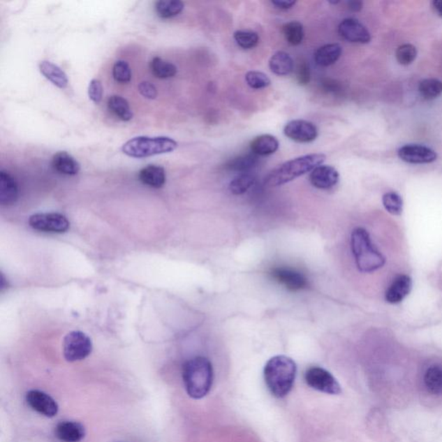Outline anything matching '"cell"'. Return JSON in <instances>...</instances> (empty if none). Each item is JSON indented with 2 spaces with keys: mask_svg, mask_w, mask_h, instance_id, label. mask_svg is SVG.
<instances>
[{
  "mask_svg": "<svg viewBox=\"0 0 442 442\" xmlns=\"http://www.w3.org/2000/svg\"><path fill=\"white\" fill-rule=\"evenodd\" d=\"M186 392L193 399H202L213 385V365L205 357L197 356L186 361L182 369Z\"/></svg>",
  "mask_w": 442,
  "mask_h": 442,
  "instance_id": "7a4b0ae2",
  "label": "cell"
},
{
  "mask_svg": "<svg viewBox=\"0 0 442 442\" xmlns=\"http://www.w3.org/2000/svg\"><path fill=\"white\" fill-rule=\"evenodd\" d=\"M40 72L47 80L54 84V86L64 89L68 87V79L67 75L57 65L50 63V61H43L39 65Z\"/></svg>",
  "mask_w": 442,
  "mask_h": 442,
  "instance_id": "7402d4cb",
  "label": "cell"
},
{
  "mask_svg": "<svg viewBox=\"0 0 442 442\" xmlns=\"http://www.w3.org/2000/svg\"><path fill=\"white\" fill-rule=\"evenodd\" d=\"M177 148V142L169 137L140 136L131 138L122 146L124 154L133 159L166 154Z\"/></svg>",
  "mask_w": 442,
  "mask_h": 442,
  "instance_id": "5b68a950",
  "label": "cell"
},
{
  "mask_svg": "<svg viewBox=\"0 0 442 442\" xmlns=\"http://www.w3.org/2000/svg\"><path fill=\"white\" fill-rule=\"evenodd\" d=\"M423 385L427 392L433 396L442 395V367L440 364L431 365L423 375Z\"/></svg>",
  "mask_w": 442,
  "mask_h": 442,
  "instance_id": "ffe728a7",
  "label": "cell"
},
{
  "mask_svg": "<svg viewBox=\"0 0 442 442\" xmlns=\"http://www.w3.org/2000/svg\"><path fill=\"white\" fill-rule=\"evenodd\" d=\"M248 86L253 89H265L270 85V79L264 73L250 71L246 75Z\"/></svg>",
  "mask_w": 442,
  "mask_h": 442,
  "instance_id": "d590c367",
  "label": "cell"
},
{
  "mask_svg": "<svg viewBox=\"0 0 442 442\" xmlns=\"http://www.w3.org/2000/svg\"><path fill=\"white\" fill-rule=\"evenodd\" d=\"M250 147L253 154L269 156L274 154L279 148V142L276 137L270 134L260 135L251 142Z\"/></svg>",
  "mask_w": 442,
  "mask_h": 442,
  "instance_id": "44dd1931",
  "label": "cell"
},
{
  "mask_svg": "<svg viewBox=\"0 0 442 442\" xmlns=\"http://www.w3.org/2000/svg\"><path fill=\"white\" fill-rule=\"evenodd\" d=\"M89 95L91 101L95 104H98L103 96V87H102L100 80L94 79L91 80L89 87Z\"/></svg>",
  "mask_w": 442,
  "mask_h": 442,
  "instance_id": "8d00e7d4",
  "label": "cell"
},
{
  "mask_svg": "<svg viewBox=\"0 0 442 442\" xmlns=\"http://www.w3.org/2000/svg\"><path fill=\"white\" fill-rule=\"evenodd\" d=\"M113 78L119 83H128L131 80V69L130 65L125 61H117L112 68Z\"/></svg>",
  "mask_w": 442,
  "mask_h": 442,
  "instance_id": "836d02e7",
  "label": "cell"
},
{
  "mask_svg": "<svg viewBox=\"0 0 442 442\" xmlns=\"http://www.w3.org/2000/svg\"><path fill=\"white\" fill-rule=\"evenodd\" d=\"M383 204L385 209L393 215H400L403 212V199L395 192L385 193L383 196Z\"/></svg>",
  "mask_w": 442,
  "mask_h": 442,
  "instance_id": "d6a6232c",
  "label": "cell"
},
{
  "mask_svg": "<svg viewBox=\"0 0 442 442\" xmlns=\"http://www.w3.org/2000/svg\"><path fill=\"white\" fill-rule=\"evenodd\" d=\"M297 367L290 357L277 355L266 363L265 381L270 393L277 398H283L293 388Z\"/></svg>",
  "mask_w": 442,
  "mask_h": 442,
  "instance_id": "6da1fadb",
  "label": "cell"
},
{
  "mask_svg": "<svg viewBox=\"0 0 442 442\" xmlns=\"http://www.w3.org/2000/svg\"><path fill=\"white\" fill-rule=\"evenodd\" d=\"M342 54V47L339 43H330L319 47L315 54L316 63L321 67L334 64Z\"/></svg>",
  "mask_w": 442,
  "mask_h": 442,
  "instance_id": "603a6c76",
  "label": "cell"
},
{
  "mask_svg": "<svg viewBox=\"0 0 442 442\" xmlns=\"http://www.w3.org/2000/svg\"><path fill=\"white\" fill-rule=\"evenodd\" d=\"M29 224L40 232L64 233L68 231L71 223L64 215L57 213H39L31 215Z\"/></svg>",
  "mask_w": 442,
  "mask_h": 442,
  "instance_id": "ba28073f",
  "label": "cell"
},
{
  "mask_svg": "<svg viewBox=\"0 0 442 442\" xmlns=\"http://www.w3.org/2000/svg\"><path fill=\"white\" fill-rule=\"evenodd\" d=\"M418 56L416 47L412 45H403L398 47L396 52L397 60L402 65H410Z\"/></svg>",
  "mask_w": 442,
  "mask_h": 442,
  "instance_id": "e575fe53",
  "label": "cell"
},
{
  "mask_svg": "<svg viewBox=\"0 0 442 442\" xmlns=\"http://www.w3.org/2000/svg\"><path fill=\"white\" fill-rule=\"evenodd\" d=\"M149 68L152 74L159 79L172 78L177 73V68L173 64L159 57L153 58L149 64Z\"/></svg>",
  "mask_w": 442,
  "mask_h": 442,
  "instance_id": "4316f807",
  "label": "cell"
},
{
  "mask_svg": "<svg viewBox=\"0 0 442 442\" xmlns=\"http://www.w3.org/2000/svg\"><path fill=\"white\" fill-rule=\"evenodd\" d=\"M235 39L237 45L244 50L253 49L258 45L259 36L258 33L251 31H237Z\"/></svg>",
  "mask_w": 442,
  "mask_h": 442,
  "instance_id": "1f68e13d",
  "label": "cell"
},
{
  "mask_svg": "<svg viewBox=\"0 0 442 442\" xmlns=\"http://www.w3.org/2000/svg\"><path fill=\"white\" fill-rule=\"evenodd\" d=\"M54 434L61 442H80L85 437L86 429L78 422L63 421L57 425Z\"/></svg>",
  "mask_w": 442,
  "mask_h": 442,
  "instance_id": "9a60e30c",
  "label": "cell"
},
{
  "mask_svg": "<svg viewBox=\"0 0 442 442\" xmlns=\"http://www.w3.org/2000/svg\"><path fill=\"white\" fill-rule=\"evenodd\" d=\"M351 246L358 269L361 272L371 273L382 268L385 258L376 249L367 230L358 228L351 236Z\"/></svg>",
  "mask_w": 442,
  "mask_h": 442,
  "instance_id": "277c9868",
  "label": "cell"
},
{
  "mask_svg": "<svg viewBox=\"0 0 442 442\" xmlns=\"http://www.w3.org/2000/svg\"><path fill=\"white\" fill-rule=\"evenodd\" d=\"M349 8L354 12H359L361 9H362L363 3L360 1H351L348 3Z\"/></svg>",
  "mask_w": 442,
  "mask_h": 442,
  "instance_id": "60d3db41",
  "label": "cell"
},
{
  "mask_svg": "<svg viewBox=\"0 0 442 442\" xmlns=\"http://www.w3.org/2000/svg\"><path fill=\"white\" fill-rule=\"evenodd\" d=\"M140 180L145 185L154 189L162 188L166 182V172L163 167L148 165L140 170Z\"/></svg>",
  "mask_w": 442,
  "mask_h": 442,
  "instance_id": "ac0fdd59",
  "label": "cell"
},
{
  "mask_svg": "<svg viewBox=\"0 0 442 442\" xmlns=\"http://www.w3.org/2000/svg\"><path fill=\"white\" fill-rule=\"evenodd\" d=\"M27 402L33 411L46 418H52L57 415L59 407L56 400L47 393L38 390H31L27 394Z\"/></svg>",
  "mask_w": 442,
  "mask_h": 442,
  "instance_id": "8fae6325",
  "label": "cell"
},
{
  "mask_svg": "<svg viewBox=\"0 0 442 442\" xmlns=\"http://www.w3.org/2000/svg\"><path fill=\"white\" fill-rule=\"evenodd\" d=\"M138 91L142 96L149 100H154L158 96V90L152 83L149 82H142L138 85Z\"/></svg>",
  "mask_w": 442,
  "mask_h": 442,
  "instance_id": "74e56055",
  "label": "cell"
},
{
  "mask_svg": "<svg viewBox=\"0 0 442 442\" xmlns=\"http://www.w3.org/2000/svg\"><path fill=\"white\" fill-rule=\"evenodd\" d=\"M257 163V158L254 156H239V158L230 161L226 168H228V170L240 171V172L244 173L246 172L247 170L253 169Z\"/></svg>",
  "mask_w": 442,
  "mask_h": 442,
  "instance_id": "4dcf8cb0",
  "label": "cell"
},
{
  "mask_svg": "<svg viewBox=\"0 0 442 442\" xmlns=\"http://www.w3.org/2000/svg\"><path fill=\"white\" fill-rule=\"evenodd\" d=\"M412 290V280L406 275L398 276L386 291V301L397 304L406 298Z\"/></svg>",
  "mask_w": 442,
  "mask_h": 442,
  "instance_id": "2e32d148",
  "label": "cell"
},
{
  "mask_svg": "<svg viewBox=\"0 0 442 442\" xmlns=\"http://www.w3.org/2000/svg\"><path fill=\"white\" fill-rule=\"evenodd\" d=\"M52 167L58 173L65 175H78L80 169L78 161L66 152H57L54 155Z\"/></svg>",
  "mask_w": 442,
  "mask_h": 442,
  "instance_id": "d6986e66",
  "label": "cell"
},
{
  "mask_svg": "<svg viewBox=\"0 0 442 442\" xmlns=\"http://www.w3.org/2000/svg\"><path fill=\"white\" fill-rule=\"evenodd\" d=\"M272 5L275 6L277 8L282 10H288L292 8L295 5V1H272Z\"/></svg>",
  "mask_w": 442,
  "mask_h": 442,
  "instance_id": "ab89813d",
  "label": "cell"
},
{
  "mask_svg": "<svg viewBox=\"0 0 442 442\" xmlns=\"http://www.w3.org/2000/svg\"><path fill=\"white\" fill-rule=\"evenodd\" d=\"M285 136L297 142H310L318 137L315 124L307 120L295 119L288 122L283 129Z\"/></svg>",
  "mask_w": 442,
  "mask_h": 442,
  "instance_id": "30bf717a",
  "label": "cell"
},
{
  "mask_svg": "<svg viewBox=\"0 0 442 442\" xmlns=\"http://www.w3.org/2000/svg\"><path fill=\"white\" fill-rule=\"evenodd\" d=\"M108 107L109 110L122 121H130L133 118V113L131 112L129 103L126 98L119 95H113L109 98Z\"/></svg>",
  "mask_w": 442,
  "mask_h": 442,
  "instance_id": "d4e9b609",
  "label": "cell"
},
{
  "mask_svg": "<svg viewBox=\"0 0 442 442\" xmlns=\"http://www.w3.org/2000/svg\"><path fill=\"white\" fill-rule=\"evenodd\" d=\"M285 39L291 45L297 46L301 45L304 38V29L303 25L298 21L288 22L283 27Z\"/></svg>",
  "mask_w": 442,
  "mask_h": 442,
  "instance_id": "f1b7e54d",
  "label": "cell"
},
{
  "mask_svg": "<svg viewBox=\"0 0 442 442\" xmlns=\"http://www.w3.org/2000/svg\"><path fill=\"white\" fill-rule=\"evenodd\" d=\"M419 92L426 100H434L442 94V82L437 79H426L419 84Z\"/></svg>",
  "mask_w": 442,
  "mask_h": 442,
  "instance_id": "f546056e",
  "label": "cell"
},
{
  "mask_svg": "<svg viewBox=\"0 0 442 442\" xmlns=\"http://www.w3.org/2000/svg\"><path fill=\"white\" fill-rule=\"evenodd\" d=\"M433 6L434 10H436V13L442 17V0H436V1H434Z\"/></svg>",
  "mask_w": 442,
  "mask_h": 442,
  "instance_id": "b9f144b4",
  "label": "cell"
},
{
  "mask_svg": "<svg viewBox=\"0 0 442 442\" xmlns=\"http://www.w3.org/2000/svg\"><path fill=\"white\" fill-rule=\"evenodd\" d=\"M297 82L300 85L305 86L309 84L310 80V71L309 64H307L306 61H302L298 65L297 71Z\"/></svg>",
  "mask_w": 442,
  "mask_h": 442,
  "instance_id": "f35d334b",
  "label": "cell"
},
{
  "mask_svg": "<svg viewBox=\"0 0 442 442\" xmlns=\"http://www.w3.org/2000/svg\"><path fill=\"white\" fill-rule=\"evenodd\" d=\"M269 66L270 71L279 76L288 75L294 71L293 59L290 54L283 51L274 54L270 58Z\"/></svg>",
  "mask_w": 442,
  "mask_h": 442,
  "instance_id": "cb8c5ba5",
  "label": "cell"
},
{
  "mask_svg": "<svg viewBox=\"0 0 442 442\" xmlns=\"http://www.w3.org/2000/svg\"><path fill=\"white\" fill-rule=\"evenodd\" d=\"M64 355L68 362H76L85 360L92 353L93 344L91 339L80 331H73L64 339Z\"/></svg>",
  "mask_w": 442,
  "mask_h": 442,
  "instance_id": "8992f818",
  "label": "cell"
},
{
  "mask_svg": "<svg viewBox=\"0 0 442 442\" xmlns=\"http://www.w3.org/2000/svg\"><path fill=\"white\" fill-rule=\"evenodd\" d=\"M304 378L307 385L318 392L330 395H339L341 393V387L337 380L324 368H309L305 372Z\"/></svg>",
  "mask_w": 442,
  "mask_h": 442,
  "instance_id": "52a82bcc",
  "label": "cell"
},
{
  "mask_svg": "<svg viewBox=\"0 0 442 442\" xmlns=\"http://www.w3.org/2000/svg\"><path fill=\"white\" fill-rule=\"evenodd\" d=\"M253 175L244 172L237 175L229 184V190L233 195L241 196L246 193L255 184Z\"/></svg>",
  "mask_w": 442,
  "mask_h": 442,
  "instance_id": "83f0119b",
  "label": "cell"
},
{
  "mask_svg": "<svg viewBox=\"0 0 442 442\" xmlns=\"http://www.w3.org/2000/svg\"><path fill=\"white\" fill-rule=\"evenodd\" d=\"M326 160V156L321 153L299 156V158L288 161L282 165L273 170L265 180L268 187H279L300 177L301 175L310 172L318 166L321 165Z\"/></svg>",
  "mask_w": 442,
  "mask_h": 442,
  "instance_id": "3957f363",
  "label": "cell"
},
{
  "mask_svg": "<svg viewBox=\"0 0 442 442\" xmlns=\"http://www.w3.org/2000/svg\"><path fill=\"white\" fill-rule=\"evenodd\" d=\"M270 277L276 282L283 285L288 290L297 292L308 288L309 282L302 273L288 267H277L272 270Z\"/></svg>",
  "mask_w": 442,
  "mask_h": 442,
  "instance_id": "9c48e42d",
  "label": "cell"
},
{
  "mask_svg": "<svg viewBox=\"0 0 442 442\" xmlns=\"http://www.w3.org/2000/svg\"><path fill=\"white\" fill-rule=\"evenodd\" d=\"M18 198V187L15 179L5 170L0 171V203L10 206Z\"/></svg>",
  "mask_w": 442,
  "mask_h": 442,
  "instance_id": "e0dca14e",
  "label": "cell"
},
{
  "mask_svg": "<svg viewBox=\"0 0 442 442\" xmlns=\"http://www.w3.org/2000/svg\"><path fill=\"white\" fill-rule=\"evenodd\" d=\"M184 9V3L180 0H160L155 3L158 16L164 20L179 15Z\"/></svg>",
  "mask_w": 442,
  "mask_h": 442,
  "instance_id": "484cf974",
  "label": "cell"
},
{
  "mask_svg": "<svg viewBox=\"0 0 442 442\" xmlns=\"http://www.w3.org/2000/svg\"><path fill=\"white\" fill-rule=\"evenodd\" d=\"M339 180V174L335 168L321 165L316 168L309 175L310 184L319 189H330L334 187Z\"/></svg>",
  "mask_w": 442,
  "mask_h": 442,
  "instance_id": "5bb4252c",
  "label": "cell"
},
{
  "mask_svg": "<svg viewBox=\"0 0 442 442\" xmlns=\"http://www.w3.org/2000/svg\"><path fill=\"white\" fill-rule=\"evenodd\" d=\"M338 31L343 38L351 43L365 45L370 43L371 39L367 29L354 18H346L343 20L339 25Z\"/></svg>",
  "mask_w": 442,
  "mask_h": 442,
  "instance_id": "7c38bea8",
  "label": "cell"
},
{
  "mask_svg": "<svg viewBox=\"0 0 442 442\" xmlns=\"http://www.w3.org/2000/svg\"><path fill=\"white\" fill-rule=\"evenodd\" d=\"M399 158L408 163H430L437 159L436 152L426 146L418 145H408L398 151Z\"/></svg>",
  "mask_w": 442,
  "mask_h": 442,
  "instance_id": "4fadbf2b",
  "label": "cell"
}]
</instances>
